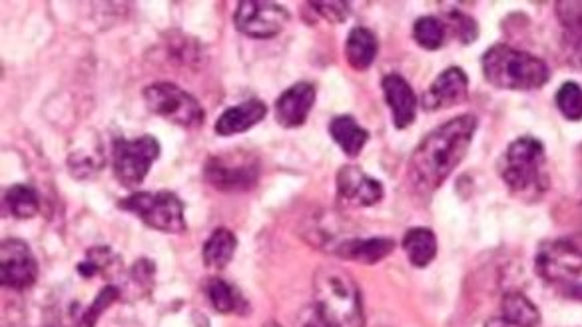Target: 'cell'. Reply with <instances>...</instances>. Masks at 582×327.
<instances>
[{
	"instance_id": "6da1fadb",
	"label": "cell",
	"mask_w": 582,
	"mask_h": 327,
	"mask_svg": "<svg viewBox=\"0 0 582 327\" xmlns=\"http://www.w3.org/2000/svg\"><path fill=\"white\" fill-rule=\"evenodd\" d=\"M475 133L477 116L461 114L427 134L415 148L407 166V182L413 192L432 196L437 188H441L453 170L465 160Z\"/></svg>"
},
{
	"instance_id": "7a4b0ae2",
	"label": "cell",
	"mask_w": 582,
	"mask_h": 327,
	"mask_svg": "<svg viewBox=\"0 0 582 327\" xmlns=\"http://www.w3.org/2000/svg\"><path fill=\"white\" fill-rule=\"evenodd\" d=\"M313 294L315 312L323 327H365L362 289L347 270L320 267Z\"/></svg>"
},
{
	"instance_id": "3957f363",
	"label": "cell",
	"mask_w": 582,
	"mask_h": 327,
	"mask_svg": "<svg viewBox=\"0 0 582 327\" xmlns=\"http://www.w3.org/2000/svg\"><path fill=\"white\" fill-rule=\"evenodd\" d=\"M499 175L515 198L532 204L539 202L551 188V178L547 172V154L541 140L532 136H521L509 144L502 154Z\"/></svg>"
},
{
	"instance_id": "277c9868",
	"label": "cell",
	"mask_w": 582,
	"mask_h": 327,
	"mask_svg": "<svg viewBox=\"0 0 582 327\" xmlns=\"http://www.w3.org/2000/svg\"><path fill=\"white\" fill-rule=\"evenodd\" d=\"M482 74L495 88L519 93L539 91L551 78L547 62L507 44H495L482 54Z\"/></svg>"
},
{
	"instance_id": "5b68a950",
	"label": "cell",
	"mask_w": 582,
	"mask_h": 327,
	"mask_svg": "<svg viewBox=\"0 0 582 327\" xmlns=\"http://www.w3.org/2000/svg\"><path fill=\"white\" fill-rule=\"evenodd\" d=\"M118 208L141 218L142 222L164 234L186 232V215L180 198L172 192H136L121 200Z\"/></svg>"
},
{
	"instance_id": "8992f818",
	"label": "cell",
	"mask_w": 582,
	"mask_h": 327,
	"mask_svg": "<svg viewBox=\"0 0 582 327\" xmlns=\"http://www.w3.org/2000/svg\"><path fill=\"white\" fill-rule=\"evenodd\" d=\"M537 274L549 284H569L582 274V234L554 238L534 256Z\"/></svg>"
},
{
	"instance_id": "52a82bcc",
	"label": "cell",
	"mask_w": 582,
	"mask_h": 327,
	"mask_svg": "<svg viewBox=\"0 0 582 327\" xmlns=\"http://www.w3.org/2000/svg\"><path fill=\"white\" fill-rule=\"evenodd\" d=\"M260 160L250 152L216 154L204 166L206 182L220 192H246L258 184Z\"/></svg>"
},
{
	"instance_id": "ba28073f",
	"label": "cell",
	"mask_w": 582,
	"mask_h": 327,
	"mask_svg": "<svg viewBox=\"0 0 582 327\" xmlns=\"http://www.w3.org/2000/svg\"><path fill=\"white\" fill-rule=\"evenodd\" d=\"M144 101L150 113L158 114L164 120L188 130L200 128L206 118L200 103L172 82H156L146 86Z\"/></svg>"
},
{
	"instance_id": "9c48e42d",
	"label": "cell",
	"mask_w": 582,
	"mask_h": 327,
	"mask_svg": "<svg viewBox=\"0 0 582 327\" xmlns=\"http://www.w3.org/2000/svg\"><path fill=\"white\" fill-rule=\"evenodd\" d=\"M160 156V144L146 134L136 140L118 138L112 148V164H114V176L122 186L136 188L144 182V178L150 172L152 164Z\"/></svg>"
},
{
	"instance_id": "30bf717a",
	"label": "cell",
	"mask_w": 582,
	"mask_h": 327,
	"mask_svg": "<svg viewBox=\"0 0 582 327\" xmlns=\"http://www.w3.org/2000/svg\"><path fill=\"white\" fill-rule=\"evenodd\" d=\"M233 22L241 34L258 41H270L288 27L290 12L270 0H243L236 7Z\"/></svg>"
},
{
	"instance_id": "8fae6325",
	"label": "cell",
	"mask_w": 582,
	"mask_h": 327,
	"mask_svg": "<svg viewBox=\"0 0 582 327\" xmlns=\"http://www.w3.org/2000/svg\"><path fill=\"white\" fill-rule=\"evenodd\" d=\"M39 277V264L29 244L22 240H4L0 245V282L2 286L22 292L34 286Z\"/></svg>"
},
{
	"instance_id": "7c38bea8",
	"label": "cell",
	"mask_w": 582,
	"mask_h": 327,
	"mask_svg": "<svg viewBox=\"0 0 582 327\" xmlns=\"http://www.w3.org/2000/svg\"><path fill=\"white\" fill-rule=\"evenodd\" d=\"M337 198L352 208H370L382 202L383 186L360 166H343L337 172Z\"/></svg>"
},
{
	"instance_id": "4fadbf2b",
	"label": "cell",
	"mask_w": 582,
	"mask_h": 327,
	"mask_svg": "<svg viewBox=\"0 0 582 327\" xmlns=\"http://www.w3.org/2000/svg\"><path fill=\"white\" fill-rule=\"evenodd\" d=\"M469 94V78L459 66H451L443 71L435 81H433L429 91L423 96V108L427 113L435 110H447L457 104L465 103Z\"/></svg>"
},
{
	"instance_id": "5bb4252c",
	"label": "cell",
	"mask_w": 582,
	"mask_h": 327,
	"mask_svg": "<svg viewBox=\"0 0 582 327\" xmlns=\"http://www.w3.org/2000/svg\"><path fill=\"white\" fill-rule=\"evenodd\" d=\"M315 104V86L298 82L276 101V118L283 128H300L312 114Z\"/></svg>"
},
{
	"instance_id": "9a60e30c",
	"label": "cell",
	"mask_w": 582,
	"mask_h": 327,
	"mask_svg": "<svg viewBox=\"0 0 582 327\" xmlns=\"http://www.w3.org/2000/svg\"><path fill=\"white\" fill-rule=\"evenodd\" d=\"M385 103L393 114L395 128H409L417 116V96L413 93L412 84L402 74H387L382 82Z\"/></svg>"
},
{
	"instance_id": "2e32d148",
	"label": "cell",
	"mask_w": 582,
	"mask_h": 327,
	"mask_svg": "<svg viewBox=\"0 0 582 327\" xmlns=\"http://www.w3.org/2000/svg\"><path fill=\"white\" fill-rule=\"evenodd\" d=\"M541 321L539 307L521 292H507L502 296L499 316L491 317L485 327H537Z\"/></svg>"
},
{
	"instance_id": "e0dca14e",
	"label": "cell",
	"mask_w": 582,
	"mask_h": 327,
	"mask_svg": "<svg viewBox=\"0 0 582 327\" xmlns=\"http://www.w3.org/2000/svg\"><path fill=\"white\" fill-rule=\"evenodd\" d=\"M395 250V242L389 238H350L343 240L333 247L335 256L352 262H362V264H377L383 257L389 256Z\"/></svg>"
},
{
	"instance_id": "ac0fdd59",
	"label": "cell",
	"mask_w": 582,
	"mask_h": 327,
	"mask_svg": "<svg viewBox=\"0 0 582 327\" xmlns=\"http://www.w3.org/2000/svg\"><path fill=\"white\" fill-rule=\"evenodd\" d=\"M268 114V106L261 101H248V103L238 104L233 108H228L221 114L216 123V133L220 136H233V134L246 133L260 124Z\"/></svg>"
},
{
	"instance_id": "d6986e66",
	"label": "cell",
	"mask_w": 582,
	"mask_h": 327,
	"mask_svg": "<svg viewBox=\"0 0 582 327\" xmlns=\"http://www.w3.org/2000/svg\"><path fill=\"white\" fill-rule=\"evenodd\" d=\"M557 17L564 29L569 61L582 68V2H557Z\"/></svg>"
},
{
	"instance_id": "ffe728a7",
	"label": "cell",
	"mask_w": 582,
	"mask_h": 327,
	"mask_svg": "<svg viewBox=\"0 0 582 327\" xmlns=\"http://www.w3.org/2000/svg\"><path fill=\"white\" fill-rule=\"evenodd\" d=\"M380 52L375 32L365 27H355L345 41V56L355 71H367Z\"/></svg>"
},
{
	"instance_id": "44dd1931",
	"label": "cell",
	"mask_w": 582,
	"mask_h": 327,
	"mask_svg": "<svg viewBox=\"0 0 582 327\" xmlns=\"http://www.w3.org/2000/svg\"><path fill=\"white\" fill-rule=\"evenodd\" d=\"M206 296L210 299L211 307L224 316H230V314L246 316L250 309L246 297L241 296L240 289L233 284H228L226 279H220V277L208 279Z\"/></svg>"
},
{
	"instance_id": "7402d4cb",
	"label": "cell",
	"mask_w": 582,
	"mask_h": 327,
	"mask_svg": "<svg viewBox=\"0 0 582 327\" xmlns=\"http://www.w3.org/2000/svg\"><path fill=\"white\" fill-rule=\"evenodd\" d=\"M238 250V238L226 228H218L211 232L208 242L204 244V264L211 270H224L230 264Z\"/></svg>"
},
{
	"instance_id": "603a6c76",
	"label": "cell",
	"mask_w": 582,
	"mask_h": 327,
	"mask_svg": "<svg viewBox=\"0 0 582 327\" xmlns=\"http://www.w3.org/2000/svg\"><path fill=\"white\" fill-rule=\"evenodd\" d=\"M330 134H332L335 144L342 148L347 156H357L362 152L363 146L370 140V133L360 126V123L353 116H337L330 124Z\"/></svg>"
},
{
	"instance_id": "cb8c5ba5",
	"label": "cell",
	"mask_w": 582,
	"mask_h": 327,
	"mask_svg": "<svg viewBox=\"0 0 582 327\" xmlns=\"http://www.w3.org/2000/svg\"><path fill=\"white\" fill-rule=\"evenodd\" d=\"M403 250L415 267H427L437 257V238L429 228H412L403 238Z\"/></svg>"
},
{
	"instance_id": "d4e9b609",
	"label": "cell",
	"mask_w": 582,
	"mask_h": 327,
	"mask_svg": "<svg viewBox=\"0 0 582 327\" xmlns=\"http://www.w3.org/2000/svg\"><path fill=\"white\" fill-rule=\"evenodd\" d=\"M4 205L14 218L19 220H29L37 215L41 202L37 190L27 184H14L4 192Z\"/></svg>"
},
{
	"instance_id": "484cf974",
	"label": "cell",
	"mask_w": 582,
	"mask_h": 327,
	"mask_svg": "<svg viewBox=\"0 0 582 327\" xmlns=\"http://www.w3.org/2000/svg\"><path fill=\"white\" fill-rule=\"evenodd\" d=\"M121 257L112 252L111 247H91L86 252L84 262L79 264V274L82 277H94L96 274H112L121 272Z\"/></svg>"
},
{
	"instance_id": "4316f807",
	"label": "cell",
	"mask_w": 582,
	"mask_h": 327,
	"mask_svg": "<svg viewBox=\"0 0 582 327\" xmlns=\"http://www.w3.org/2000/svg\"><path fill=\"white\" fill-rule=\"evenodd\" d=\"M413 39L425 51H439L447 39V27L437 17H423L413 27Z\"/></svg>"
},
{
	"instance_id": "83f0119b",
	"label": "cell",
	"mask_w": 582,
	"mask_h": 327,
	"mask_svg": "<svg viewBox=\"0 0 582 327\" xmlns=\"http://www.w3.org/2000/svg\"><path fill=\"white\" fill-rule=\"evenodd\" d=\"M557 106L562 116L571 123L582 120V88L576 82L562 84L561 91L557 93Z\"/></svg>"
},
{
	"instance_id": "f1b7e54d",
	"label": "cell",
	"mask_w": 582,
	"mask_h": 327,
	"mask_svg": "<svg viewBox=\"0 0 582 327\" xmlns=\"http://www.w3.org/2000/svg\"><path fill=\"white\" fill-rule=\"evenodd\" d=\"M118 299H121V289L118 287L112 286V284L111 286L102 287L101 294L96 296V299L92 302V306L79 319V327H96L102 314Z\"/></svg>"
},
{
	"instance_id": "f546056e",
	"label": "cell",
	"mask_w": 582,
	"mask_h": 327,
	"mask_svg": "<svg viewBox=\"0 0 582 327\" xmlns=\"http://www.w3.org/2000/svg\"><path fill=\"white\" fill-rule=\"evenodd\" d=\"M154 262L150 260H141L136 262L131 272V284L128 286L134 289L136 296H148L152 289H154Z\"/></svg>"
},
{
	"instance_id": "4dcf8cb0",
	"label": "cell",
	"mask_w": 582,
	"mask_h": 327,
	"mask_svg": "<svg viewBox=\"0 0 582 327\" xmlns=\"http://www.w3.org/2000/svg\"><path fill=\"white\" fill-rule=\"evenodd\" d=\"M449 21H451L455 34L461 39L465 44L475 41L477 39V22L472 21L471 17L463 14L461 11L449 12Z\"/></svg>"
},
{
	"instance_id": "1f68e13d",
	"label": "cell",
	"mask_w": 582,
	"mask_h": 327,
	"mask_svg": "<svg viewBox=\"0 0 582 327\" xmlns=\"http://www.w3.org/2000/svg\"><path fill=\"white\" fill-rule=\"evenodd\" d=\"M310 7L330 22L347 21V17H350V4L347 2H312Z\"/></svg>"
},
{
	"instance_id": "d6a6232c",
	"label": "cell",
	"mask_w": 582,
	"mask_h": 327,
	"mask_svg": "<svg viewBox=\"0 0 582 327\" xmlns=\"http://www.w3.org/2000/svg\"><path fill=\"white\" fill-rule=\"evenodd\" d=\"M571 297H574V299H582V287L581 286L572 287Z\"/></svg>"
},
{
	"instance_id": "836d02e7",
	"label": "cell",
	"mask_w": 582,
	"mask_h": 327,
	"mask_svg": "<svg viewBox=\"0 0 582 327\" xmlns=\"http://www.w3.org/2000/svg\"><path fill=\"white\" fill-rule=\"evenodd\" d=\"M266 327H281V326H278V324H268V326Z\"/></svg>"
},
{
	"instance_id": "e575fe53",
	"label": "cell",
	"mask_w": 582,
	"mask_h": 327,
	"mask_svg": "<svg viewBox=\"0 0 582 327\" xmlns=\"http://www.w3.org/2000/svg\"><path fill=\"white\" fill-rule=\"evenodd\" d=\"M42 327H61V326H56V324H49V326H42Z\"/></svg>"
}]
</instances>
